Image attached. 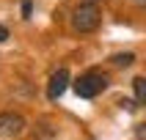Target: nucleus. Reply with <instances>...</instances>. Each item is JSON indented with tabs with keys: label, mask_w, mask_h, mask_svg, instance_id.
<instances>
[{
	"label": "nucleus",
	"mask_w": 146,
	"mask_h": 140,
	"mask_svg": "<svg viewBox=\"0 0 146 140\" xmlns=\"http://www.w3.org/2000/svg\"><path fill=\"white\" fill-rule=\"evenodd\" d=\"M99 22H102V11H99V6L91 3V0L80 3V6L72 11V30L74 33H94L99 28Z\"/></svg>",
	"instance_id": "f257e3e1"
},
{
	"label": "nucleus",
	"mask_w": 146,
	"mask_h": 140,
	"mask_svg": "<svg viewBox=\"0 0 146 140\" xmlns=\"http://www.w3.org/2000/svg\"><path fill=\"white\" fill-rule=\"evenodd\" d=\"M108 74H102V72H86V74H80L77 80L72 82V88H74V93L80 99H97L102 91L108 88Z\"/></svg>",
	"instance_id": "f03ea898"
},
{
	"label": "nucleus",
	"mask_w": 146,
	"mask_h": 140,
	"mask_svg": "<svg viewBox=\"0 0 146 140\" xmlns=\"http://www.w3.org/2000/svg\"><path fill=\"white\" fill-rule=\"evenodd\" d=\"M25 132V118L19 113H0V135L3 137H17Z\"/></svg>",
	"instance_id": "7ed1b4c3"
},
{
	"label": "nucleus",
	"mask_w": 146,
	"mask_h": 140,
	"mask_svg": "<svg viewBox=\"0 0 146 140\" xmlns=\"http://www.w3.org/2000/svg\"><path fill=\"white\" fill-rule=\"evenodd\" d=\"M69 88V72L66 69H58L47 82V99L50 102H58V99L64 96V91Z\"/></svg>",
	"instance_id": "20e7f679"
},
{
	"label": "nucleus",
	"mask_w": 146,
	"mask_h": 140,
	"mask_svg": "<svg viewBox=\"0 0 146 140\" xmlns=\"http://www.w3.org/2000/svg\"><path fill=\"white\" fill-rule=\"evenodd\" d=\"M110 63H113V66H121V69H127V66L135 63V55H132V52H116V55L110 58Z\"/></svg>",
	"instance_id": "39448f33"
},
{
	"label": "nucleus",
	"mask_w": 146,
	"mask_h": 140,
	"mask_svg": "<svg viewBox=\"0 0 146 140\" xmlns=\"http://www.w3.org/2000/svg\"><path fill=\"white\" fill-rule=\"evenodd\" d=\"M132 88H135L138 105H146V77H135V80H132Z\"/></svg>",
	"instance_id": "423d86ee"
},
{
	"label": "nucleus",
	"mask_w": 146,
	"mask_h": 140,
	"mask_svg": "<svg viewBox=\"0 0 146 140\" xmlns=\"http://www.w3.org/2000/svg\"><path fill=\"white\" fill-rule=\"evenodd\" d=\"M31 11H33V0H22V19H31Z\"/></svg>",
	"instance_id": "0eeeda50"
},
{
	"label": "nucleus",
	"mask_w": 146,
	"mask_h": 140,
	"mask_svg": "<svg viewBox=\"0 0 146 140\" xmlns=\"http://www.w3.org/2000/svg\"><path fill=\"white\" fill-rule=\"evenodd\" d=\"M135 140H146V121L135 126Z\"/></svg>",
	"instance_id": "6e6552de"
},
{
	"label": "nucleus",
	"mask_w": 146,
	"mask_h": 140,
	"mask_svg": "<svg viewBox=\"0 0 146 140\" xmlns=\"http://www.w3.org/2000/svg\"><path fill=\"white\" fill-rule=\"evenodd\" d=\"M6 39H8V28H6V25H0V44H3Z\"/></svg>",
	"instance_id": "1a4fd4ad"
},
{
	"label": "nucleus",
	"mask_w": 146,
	"mask_h": 140,
	"mask_svg": "<svg viewBox=\"0 0 146 140\" xmlns=\"http://www.w3.org/2000/svg\"><path fill=\"white\" fill-rule=\"evenodd\" d=\"M119 105H121V107H127V110H135V102H130V99H121Z\"/></svg>",
	"instance_id": "9d476101"
},
{
	"label": "nucleus",
	"mask_w": 146,
	"mask_h": 140,
	"mask_svg": "<svg viewBox=\"0 0 146 140\" xmlns=\"http://www.w3.org/2000/svg\"><path fill=\"white\" fill-rule=\"evenodd\" d=\"M132 6H138V8H146V0H132Z\"/></svg>",
	"instance_id": "9b49d317"
},
{
	"label": "nucleus",
	"mask_w": 146,
	"mask_h": 140,
	"mask_svg": "<svg viewBox=\"0 0 146 140\" xmlns=\"http://www.w3.org/2000/svg\"><path fill=\"white\" fill-rule=\"evenodd\" d=\"M91 3H97V0H91Z\"/></svg>",
	"instance_id": "f8f14e48"
}]
</instances>
